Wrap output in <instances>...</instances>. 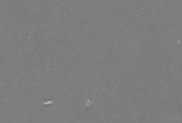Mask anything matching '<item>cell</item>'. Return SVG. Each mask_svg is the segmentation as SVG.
Returning <instances> with one entry per match:
<instances>
[{
    "label": "cell",
    "instance_id": "6da1fadb",
    "mask_svg": "<svg viewBox=\"0 0 182 123\" xmlns=\"http://www.w3.org/2000/svg\"><path fill=\"white\" fill-rule=\"evenodd\" d=\"M55 104V99L49 98V99H43L42 100L41 104L44 107H50L53 104Z\"/></svg>",
    "mask_w": 182,
    "mask_h": 123
}]
</instances>
